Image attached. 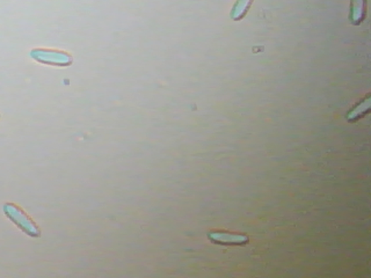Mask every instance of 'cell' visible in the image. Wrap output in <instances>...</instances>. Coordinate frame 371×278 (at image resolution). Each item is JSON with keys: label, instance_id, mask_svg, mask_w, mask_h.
Instances as JSON below:
<instances>
[{"label": "cell", "instance_id": "obj_1", "mask_svg": "<svg viewBox=\"0 0 371 278\" xmlns=\"http://www.w3.org/2000/svg\"><path fill=\"white\" fill-rule=\"evenodd\" d=\"M4 211L6 217L27 236L33 238L41 236V230L38 224L20 206L7 202L4 206Z\"/></svg>", "mask_w": 371, "mask_h": 278}, {"label": "cell", "instance_id": "obj_2", "mask_svg": "<svg viewBox=\"0 0 371 278\" xmlns=\"http://www.w3.org/2000/svg\"><path fill=\"white\" fill-rule=\"evenodd\" d=\"M30 57L38 63L50 66L67 67L72 64V56L62 50L36 48L30 52Z\"/></svg>", "mask_w": 371, "mask_h": 278}, {"label": "cell", "instance_id": "obj_3", "mask_svg": "<svg viewBox=\"0 0 371 278\" xmlns=\"http://www.w3.org/2000/svg\"><path fill=\"white\" fill-rule=\"evenodd\" d=\"M207 236L211 241L222 244H242L249 241L245 236L225 233L211 232L207 234Z\"/></svg>", "mask_w": 371, "mask_h": 278}, {"label": "cell", "instance_id": "obj_4", "mask_svg": "<svg viewBox=\"0 0 371 278\" xmlns=\"http://www.w3.org/2000/svg\"><path fill=\"white\" fill-rule=\"evenodd\" d=\"M367 0H351L350 18L353 24L360 25L366 17Z\"/></svg>", "mask_w": 371, "mask_h": 278}, {"label": "cell", "instance_id": "obj_5", "mask_svg": "<svg viewBox=\"0 0 371 278\" xmlns=\"http://www.w3.org/2000/svg\"><path fill=\"white\" fill-rule=\"evenodd\" d=\"M254 0H237L233 9L231 17L234 21L241 20L251 8Z\"/></svg>", "mask_w": 371, "mask_h": 278}, {"label": "cell", "instance_id": "obj_6", "mask_svg": "<svg viewBox=\"0 0 371 278\" xmlns=\"http://www.w3.org/2000/svg\"><path fill=\"white\" fill-rule=\"evenodd\" d=\"M370 106V98H365L352 110L347 116L348 120H355L369 110Z\"/></svg>", "mask_w": 371, "mask_h": 278}, {"label": "cell", "instance_id": "obj_7", "mask_svg": "<svg viewBox=\"0 0 371 278\" xmlns=\"http://www.w3.org/2000/svg\"><path fill=\"white\" fill-rule=\"evenodd\" d=\"M0 118H1V114H0Z\"/></svg>", "mask_w": 371, "mask_h": 278}]
</instances>
